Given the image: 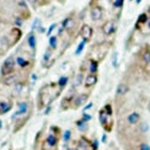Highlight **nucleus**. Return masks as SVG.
<instances>
[{
	"label": "nucleus",
	"mask_w": 150,
	"mask_h": 150,
	"mask_svg": "<svg viewBox=\"0 0 150 150\" xmlns=\"http://www.w3.org/2000/svg\"><path fill=\"white\" fill-rule=\"evenodd\" d=\"M92 106H93V103H92V102L87 103V105L85 106V107H84V112H85V111H87V110H90V108H92Z\"/></svg>",
	"instance_id": "obj_42"
},
{
	"label": "nucleus",
	"mask_w": 150,
	"mask_h": 150,
	"mask_svg": "<svg viewBox=\"0 0 150 150\" xmlns=\"http://www.w3.org/2000/svg\"><path fill=\"white\" fill-rule=\"evenodd\" d=\"M12 106H14L12 96H6L0 91V115L3 116L10 112L12 110Z\"/></svg>",
	"instance_id": "obj_4"
},
{
	"label": "nucleus",
	"mask_w": 150,
	"mask_h": 150,
	"mask_svg": "<svg viewBox=\"0 0 150 150\" xmlns=\"http://www.w3.org/2000/svg\"><path fill=\"white\" fill-rule=\"evenodd\" d=\"M112 65L113 68H118V52H113L112 53Z\"/></svg>",
	"instance_id": "obj_33"
},
{
	"label": "nucleus",
	"mask_w": 150,
	"mask_h": 150,
	"mask_svg": "<svg viewBox=\"0 0 150 150\" xmlns=\"http://www.w3.org/2000/svg\"><path fill=\"white\" fill-rule=\"evenodd\" d=\"M97 74H87L86 78H85V81H84V86L86 87V89H91V87H93L96 84H97Z\"/></svg>",
	"instance_id": "obj_19"
},
{
	"label": "nucleus",
	"mask_w": 150,
	"mask_h": 150,
	"mask_svg": "<svg viewBox=\"0 0 150 150\" xmlns=\"http://www.w3.org/2000/svg\"><path fill=\"white\" fill-rule=\"evenodd\" d=\"M75 126H76L78 129L80 130V132H83V133H85V132L89 130V122H85L84 120H81V118L75 122Z\"/></svg>",
	"instance_id": "obj_24"
},
{
	"label": "nucleus",
	"mask_w": 150,
	"mask_h": 150,
	"mask_svg": "<svg viewBox=\"0 0 150 150\" xmlns=\"http://www.w3.org/2000/svg\"><path fill=\"white\" fill-rule=\"evenodd\" d=\"M98 121L106 133L112 132V129H113V120H112V116H110L103 108L98 111Z\"/></svg>",
	"instance_id": "obj_2"
},
{
	"label": "nucleus",
	"mask_w": 150,
	"mask_h": 150,
	"mask_svg": "<svg viewBox=\"0 0 150 150\" xmlns=\"http://www.w3.org/2000/svg\"><path fill=\"white\" fill-rule=\"evenodd\" d=\"M22 22H23L22 17H16L15 18V23L17 25V26H22Z\"/></svg>",
	"instance_id": "obj_41"
},
{
	"label": "nucleus",
	"mask_w": 150,
	"mask_h": 150,
	"mask_svg": "<svg viewBox=\"0 0 150 150\" xmlns=\"http://www.w3.org/2000/svg\"><path fill=\"white\" fill-rule=\"evenodd\" d=\"M0 128H1V121H0Z\"/></svg>",
	"instance_id": "obj_50"
},
{
	"label": "nucleus",
	"mask_w": 150,
	"mask_h": 150,
	"mask_svg": "<svg viewBox=\"0 0 150 150\" xmlns=\"http://www.w3.org/2000/svg\"><path fill=\"white\" fill-rule=\"evenodd\" d=\"M126 150H138L137 146H129V148H126Z\"/></svg>",
	"instance_id": "obj_46"
},
{
	"label": "nucleus",
	"mask_w": 150,
	"mask_h": 150,
	"mask_svg": "<svg viewBox=\"0 0 150 150\" xmlns=\"http://www.w3.org/2000/svg\"><path fill=\"white\" fill-rule=\"evenodd\" d=\"M6 37H8L9 46H10V48H11V47H14L18 41H20V38L22 37V32H21L20 28H16V27H15V28H12L8 35H6Z\"/></svg>",
	"instance_id": "obj_7"
},
{
	"label": "nucleus",
	"mask_w": 150,
	"mask_h": 150,
	"mask_svg": "<svg viewBox=\"0 0 150 150\" xmlns=\"http://www.w3.org/2000/svg\"><path fill=\"white\" fill-rule=\"evenodd\" d=\"M89 97H90V93H86V92H81V93H78V95H75L74 102H73V108H74V110L80 108L81 106H84V105L87 102Z\"/></svg>",
	"instance_id": "obj_9"
},
{
	"label": "nucleus",
	"mask_w": 150,
	"mask_h": 150,
	"mask_svg": "<svg viewBox=\"0 0 150 150\" xmlns=\"http://www.w3.org/2000/svg\"><path fill=\"white\" fill-rule=\"evenodd\" d=\"M75 26V18L73 16H68L65 17L63 22H62V28L67 30V31H71V28Z\"/></svg>",
	"instance_id": "obj_21"
},
{
	"label": "nucleus",
	"mask_w": 150,
	"mask_h": 150,
	"mask_svg": "<svg viewBox=\"0 0 150 150\" xmlns=\"http://www.w3.org/2000/svg\"><path fill=\"white\" fill-rule=\"evenodd\" d=\"M31 115H32V111L30 112V113H27L26 116H22V117H18L17 120L14 122V133H17L18 130H20L25 124H26V122L30 120V117Z\"/></svg>",
	"instance_id": "obj_16"
},
{
	"label": "nucleus",
	"mask_w": 150,
	"mask_h": 150,
	"mask_svg": "<svg viewBox=\"0 0 150 150\" xmlns=\"http://www.w3.org/2000/svg\"><path fill=\"white\" fill-rule=\"evenodd\" d=\"M31 112V106L28 103V101H20L17 103V110L14 112V115L11 117V121L15 122L18 117H22V116H26L27 113Z\"/></svg>",
	"instance_id": "obj_5"
},
{
	"label": "nucleus",
	"mask_w": 150,
	"mask_h": 150,
	"mask_svg": "<svg viewBox=\"0 0 150 150\" xmlns=\"http://www.w3.org/2000/svg\"><path fill=\"white\" fill-rule=\"evenodd\" d=\"M145 22H148V15L145 14H142L140 16H139V18H138V23H145Z\"/></svg>",
	"instance_id": "obj_37"
},
{
	"label": "nucleus",
	"mask_w": 150,
	"mask_h": 150,
	"mask_svg": "<svg viewBox=\"0 0 150 150\" xmlns=\"http://www.w3.org/2000/svg\"><path fill=\"white\" fill-rule=\"evenodd\" d=\"M28 3L31 4V5H33V8H37V5H41V3H40V0H28Z\"/></svg>",
	"instance_id": "obj_40"
},
{
	"label": "nucleus",
	"mask_w": 150,
	"mask_h": 150,
	"mask_svg": "<svg viewBox=\"0 0 150 150\" xmlns=\"http://www.w3.org/2000/svg\"><path fill=\"white\" fill-rule=\"evenodd\" d=\"M85 45H86V42L85 41H81L80 43H79V46H78V48H76V51H75V55H80L81 54V52L84 51V48H85Z\"/></svg>",
	"instance_id": "obj_32"
},
{
	"label": "nucleus",
	"mask_w": 150,
	"mask_h": 150,
	"mask_svg": "<svg viewBox=\"0 0 150 150\" xmlns=\"http://www.w3.org/2000/svg\"><path fill=\"white\" fill-rule=\"evenodd\" d=\"M27 45L35 53L36 52V35H35V32H30V35L27 36Z\"/></svg>",
	"instance_id": "obj_25"
},
{
	"label": "nucleus",
	"mask_w": 150,
	"mask_h": 150,
	"mask_svg": "<svg viewBox=\"0 0 150 150\" xmlns=\"http://www.w3.org/2000/svg\"><path fill=\"white\" fill-rule=\"evenodd\" d=\"M139 54H140V58H142L143 63L150 68V46L149 45H144L140 48Z\"/></svg>",
	"instance_id": "obj_13"
},
{
	"label": "nucleus",
	"mask_w": 150,
	"mask_h": 150,
	"mask_svg": "<svg viewBox=\"0 0 150 150\" xmlns=\"http://www.w3.org/2000/svg\"><path fill=\"white\" fill-rule=\"evenodd\" d=\"M49 48H51L52 51H55V49L58 48V38H57V36H51L49 37Z\"/></svg>",
	"instance_id": "obj_30"
},
{
	"label": "nucleus",
	"mask_w": 150,
	"mask_h": 150,
	"mask_svg": "<svg viewBox=\"0 0 150 150\" xmlns=\"http://www.w3.org/2000/svg\"><path fill=\"white\" fill-rule=\"evenodd\" d=\"M137 148H138V150H150V145L148 144L146 142H140V143H138Z\"/></svg>",
	"instance_id": "obj_34"
},
{
	"label": "nucleus",
	"mask_w": 150,
	"mask_h": 150,
	"mask_svg": "<svg viewBox=\"0 0 150 150\" xmlns=\"http://www.w3.org/2000/svg\"><path fill=\"white\" fill-rule=\"evenodd\" d=\"M92 35H93L92 27L90 26V25L84 23L83 26H81V28H80V36H81V38H83V41H85L86 43L90 42L91 38H92Z\"/></svg>",
	"instance_id": "obj_11"
},
{
	"label": "nucleus",
	"mask_w": 150,
	"mask_h": 150,
	"mask_svg": "<svg viewBox=\"0 0 150 150\" xmlns=\"http://www.w3.org/2000/svg\"><path fill=\"white\" fill-rule=\"evenodd\" d=\"M90 17H91V20L95 22L100 21L103 17V9L97 4H92L91 9H90Z\"/></svg>",
	"instance_id": "obj_10"
},
{
	"label": "nucleus",
	"mask_w": 150,
	"mask_h": 150,
	"mask_svg": "<svg viewBox=\"0 0 150 150\" xmlns=\"http://www.w3.org/2000/svg\"><path fill=\"white\" fill-rule=\"evenodd\" d=\"M16 65L20 69H27L31 65L33 67V60L23 57V55H16Z\"/></svg>",
	"instance_id": "obj_14"
},
{
	"label": "nucleus",
	"mask_w": 150,
	"mask_h": 150,
	"mask_svg": "<svg viewBox=\"0 0 150 150\" xmlns=\"http://www.w3.org/2000/svg\"><path fill=\"white\" fill-rule=\"evenodd\" d=\"M98 70V60L90 59L89 60V73L90 74H97Z\"/></svg>",
	"instance_id": "obj_27"
},
{
	"label": "nucleus",
	"mask_w": 150,
	"mask_h": 150,
	"mask_svg": "<svg viewBox=\"0 0 150 150\" xmlns=\"http://www.w3.org/2000/svg\"><path fill=\"white\" fill-rule=\"evenodd\" d=\"M124 0H115L113 1V8H122Z\"/></svg>",
	"instance_id": "obj_39"
},
{
	"label": "nucleus",
	"mask_w": 150,
	"mask_h": 150,
	"mask_svg": "<svg viewBox=\"0 0 150 150\" xmlns=\"http://www.w3.org/2000/svg\"><path fill=\"white\" fill-rule=\"evenodd\" d=\"M38 31H40L41 33H45V32H46V30H45V27H43V26H41V27L38 28Z\"/></svg>",
	"instance_id": "obj_45"
},
{
	"label": "nucleus",
	"mask_w": 150,
	"mask_h": 150,
	"mask_svg": "<svg viewBox=\"0 0 150 150\" xmlns=\"http://www.w3.org/2000/svg\"><path fill=\"white\" fill-rule=\"evenodd\" d=\"M148 27H149V30H150V20L148 21Z\"/></svg>",
	"instance_id": "obj_48"
},
{
	"label": "nucleus",
	"mask_w": 150,
	"mask_h": 150,
	"mask_svg": "<svg viewBox=\"0 0 150 150\" xmlns=\"http://www.w3.org/2000/svg\"><path fill=\"white\" fill-rule=\"evenodd\" d=\"M58 144H59V137L51 133L46 138V140L43 142L42 148H43V150H51V149H55L58 146Z\"/></svg>",
	"instance_id": "obj_6"
},
{
	"label": "nucleus",
	"mask_w": 150,
	"mask_h": 150,
	"mask_svg": "<svg viewBox=\"0 0 150 150\" xmlns=\"http://www.w3.org/2000/svg\"><path fill=\"white\" fill-rule=\"evenodd\" d=\"M129 1H132V0H129Z\"/></svg>",
	"instance_id": "obj_51"
},
{
	"label": "nucleus",
	"mask_w": 150,
	"mask_h": 150,
	"mask_svg": "<svg viewBox=\"0 0 150 150\" xmlns=\"http://www.w3.org/2000/svg\"><path fill=\"white\" fill-rule=\"evenodd\" d=\"M85 81V76H84V73L83 71H79L76 75H75V79L73 81V86H71V89L75 90L76 87H79L81 84H83Z\"/></svg>",
	"instance_id": "obj_23"
},
{
	"label": "nucleus",
	"mask_w": 150,
	"mask_h": 150,
	"mask_svg": "<svg viewBox=\"0 0 150 150\" xmlns=\"http://www.w3.org/2000/svg\"><path fill=\"white\" fill-rule=\"evenodd\" d=\"M25 85H26L25 81H22V80L17 81V83L12 86V95L11 96H18V95H20V93L22 92V90H23Z\"/></svg>",
	"instance_id": "obj_22"
},
{
	"label": "nucleus",
	"mask_w": 150,
	"mask_h": 150,
	"mask_svg": "<svg viewBox=\"0 0 150 150\" xmlns=\"http://www.w3.org/2000/svg\"><path fill=\"white\" fill-rule=\"evenodd\" d=\"M49 85H45L40 89L38 96H37V108L40 111H42L45 108V106L48 103V101L46 98H49V103H51V96H49Z\"/></svg>",
	"instance_id": "obj_3"
},
{
	"label": "nucleus",
	"mask_w": 150,
	"mask_h": 150,
	"mask_svg": "<svg viewBox=\"0 0 150 150\" xmlns=\"http://www.w3.org/2000/svg\"><path fill=\"white\" fill-rule=\"evenodd\" d=\"M81 120H84L85 122H90L92 120V116L89 115V113H86V112H84L83 116H81Z\"/></svg>",
	"instance_id": "obj_38"
},
{
	"label": "nucleus",
	"mask_w": 150,
	"mask_h": 150,
	"mask_svg": "<svg viewBox=\"0 0 150 150\" xmlns=\"http://www.w3.org/2000/svg\"><path fill=\"white\" fill-rule=\"evenodd\" d=\"M148 110H149V112H150V101H149V105H148Z\"/></svg>",
	"instance_id": "obj_49"
},
{
	"label": "nucleus",
	"mask_w": 150,
	"mask_h": 150,
	"mask_svg": "<svg viewBox=\"0 0 150 150\" xmlns=\"http://www.w3.org/2000/svg\"><path fill=\"white\" fill-rule=\"evenodd\" d=\"M51 133H52V134H54V135H57V137H59V138H60V135H62V130H60V128H59V127H57V126H52V127H51Z\"/></svg>",
	"instance_id": "obj_35"
},
{
	"label": "nucleus",
	"mask_w": 150,
	"mask_h": 150,
	"mask_svg": "<svg viewBox=\"0 0 150 150\" xmlns=\"http://www.w3.org/2000/svg\"><path fill=\"white\" fill-rule=\"evenodd\" d=\"M149 129H150L149 123H148V122H145V121H142V122L138 124V133H139L140 135L146 134V133L149 132Z\"/></svg>",
	"instance_id": "obj_26"
},
{
	"label": "nucleus",
	"mask_w": 150,
	"mask_h": 150,
	"mask_svg": "<svg viewBox=\"0 0 150 150\" xmlns=\"http://www.w3.org/2000/svg\"><path fill=\"white\" fill-rule=\"evenodd\" d=\"M116 28H117V23L115 20H110L106 22L103 26H102V31L106 36H111L116 32Z\"/></svg>",
	"instance_id": "obj_17"
},
{
	"label": "nucleus",
	"mask_w": 150,
	"mask_h": 150,
	"mask_svg": "<svg viewBox=\"0 0 150 150\" xmlns=\"http://www.w3.org/2000/svg\"><path fill=\"white\" fill-rule=\"evenodd\" d=\"M140 1H142V0H135V3H137V4H140Z\"/></svg>",
	"instance_id": "obj_47"
},
{
	"label": "nucleus",
	"mask_w": 150,
	"mask_h": 150,
	"mask_svg": "<svg viewBox=\"0 0 150 150\" xmlns=\"http://www.w3.org/2000/svg\"><path fill=\"white\" fill-rule=\"evenodd\" d=\"M42 26V22L38 17H36L35 20H33V23H32V27H31V32H35L36 30H38L40 27Z\"/></svg>",
	"instance_id": "obj_31"
},
{
	"label": "nucleus",
	"mask_w": 150,
	"mask_h": 150,
	"mask_svg": "<svg viewBox=\"0 0 150 150\" xmlns=\"http://www.w3.org/2000/svg\"><path fill=\"white\" fill-rule=\"evenodd\" d=\"M17 81H20V75L16 73L14 74H10L8 75V76H4L1 78V80H0V83H1L4 86H14Z\"/></svg>",
	"instance_id": "obj_12"
},
{
	"label": "nucleus",
	"mask_w": 150,
	"mask_h": 150,
	"mask_svg": "<svg viewBox=\"0 0 150 150\" xmlns=\"http://www.w3.org/2000/svg\"><path fill=\"white\" fill-rule=\"evenodd\" d=\"M74 98H75V93H70V95L65 96L63 100H62V103H60V110L67 111L73 107V102H74Z\"/></svg>",
	"instance_id": "obj_18"
},
{
	"label": "nucleus",
	"mask_w": 150,
	"mask_h": 150,
	"mask_svg": "<svg viewBox=\"0 0 150 150\" xmlns=\"http://www.w3.org/2000/svg\"><path fill=\"white\" fill-rule=\"evenodd\" d=\"M75 150H93L92 149V140L86 138L85 135H81L80 139L76 142V144L74 146Z\"/></svg>",
	"instance_id": "obj_8"
},
{
	"label": "nucleus",
	"mask_w": 150,
	"mask_h": 150,
	"mask_svg": "<svg viewBox=\"0 0 150 150\" xmlns=\"http://www.w3.org/2000/svg\"><path fill=\"white\" fill-rule=\"evenodd\" d=\"M102 143H107V134L106 133L102 135Z\"/></svg>",
	"instance_id": "obj_44"
},
{
	"label": "nucleus",
	"mask_w": 150,
	"mask_h": 150,
	"mask_svg": "<svg viewBox=\"0 0 150 150\" xmlns=\"http://www.w3.org/2000/svg\"><path fill=\"white\" fill-rule=\"evenodd\" d=\"M68 83H69V76H65V75H64V76H60L59 78V80L57 81V85H58L59 89L63 91V89L68 85Z\"/></svg>",
	"instance_id": "obj_28"
},
{
	"label": "nucleus",
	"mask_w": 150,
	"mask_h": 150,
	"mask_svg": "<svg viewBox=\"0 0 150 150\" xmlns=\"http://www.w3.org/2000/svg\"><path fill=\"white\" fill-rule=\"evenodd\" d=\"M14 73H16V57L10 55L4 60L1 68H0V75H1V78H4Z\"/></svg>",
	"instance_id": "obj_1"
},
{
	"label": "nucleus",
	"mask_w": 150,
	"mask_h": 150,
	"mask_svg": "<svg viewBox=\"0 0 150 150\" xmlns=\"http://www.w3.org/2000/svg\"><path fill=\"white\" fill-rule=\"evenodd\" d=\"M40 3H41V5H47L51 3V0H40Z\"/></svg>",
	"instance_id": "obj_43"
},
{
	"label": "nucleus",
	"mask_w": 150,
	"mask_h": 150,
	"mask_svg": "<svg viewBox=\"0 0 150 150\" xmlns=\"http://www.w3.org/2000/svg\"><path fill=\"white\" fill-rule=\"evenodd\" d=\"M71 137H73V132H71L70 129L64 130V133H63V135H62V138H63V143H64L65 145H68V143L71 142Z\"/></svg>",
	"instance_id": "obj_29"
},
{
	"label": "nucleus",
	"mask_w": 150,
	"mask_h": 150,
	"mask_svg": "<svg viewBox=\"0 0 150 150\" xmlns=\"http://www.w3.org/2000/svg\"><path fill=\"white\" fill-rule=\"evenodd\" d=\"M126 121H127V123L129 124V126H138V124L142 122V115L139 113V112L133 111L127 116Z\"/></svg>",
	"instance_id": "obj_15"
},
{
	"label": "nucleus",
	"mask_w": 150,
	"mask_h": 150,
	"mask_svg": "<svg viewBox=\"0 0 150 150\" xmlns=\"http://www.w3.org/2000/svg\"><path fill=\"white\" fill-rule=\"evenodd\" d=\"M129 92V85L126 83V81H121L117 86V90H116V96L117 97H123L124 95H127Z\"/></svg>",
	"instance_id": "obj_20"
},
{
	"label": "nucleus",
	"mask_w": 150,
	"mask_h": 150,
	"mask_svg": "<svg viewBox=\"0 0 150 150\" xmlns=\"http://www.w3.org/2000/svg\"><path fill=\"white\" fill-rule=\"evenodd\" d=\"M57 26H58V23H52L51 26L48 27V30H47V32H46V35H47V37H51V35H52V32L53 31L57 28Z\"/></svg>",
	"instance_id": "obj_36"
}]
</instances>
